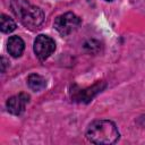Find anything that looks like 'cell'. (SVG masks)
<instances>
[{
  "label": "cell",
  "instance_id": "obj_5",
  "mask_svg": "<svg viewBox=\"0 0 145 145\" xmlns=\"http://www.w3.org/2000/svg\"><path fill=\"white\" fill-rule=\"evenodd\" d=\"M106 84L104 82H96L94 85L85 88V89H79V91H76L72 93L71 97L74 101L76 102H84V103H87L89 101H92V99L99 94L100 92H102L104 88H105Z\"/></svg>",
  "mask_w": 145,
  "mask_h": 145
},
{
  "label": "cell",
  "instance_id": "obj_8",
  "mask_svg": "<svg viewBox=\"0 0 145 145\" xmlns=\"http://www.w3.org/2000/svg\"><path fill=\"white\" fill-rule=\"evenodd\" d=\"M27 84L28 87L34 92H40L46 86V80L39 74H31L27 78Z\"/></svg>",
  "mask_w": 145,
  "mask_h": 145
},
{
  "label": "cell",
  "instance_id": "obj_10",
  "mask_svg": "<svg viewBox=\"0 0 145 145\" xmlns=\"http://www.w3.org/2000/svg\"><path fill=\"white\" fill-rule=\"evenodd\" d=\"M104 1H112V0H104Z\"/></svg>",
  "mask_w": 145,
  "mask_h": 145
},
{
  "label": "cell",
  "instance_id": "obj_4",
  "mask_svg": "<svg viewBox=\"0 0 145 145\" xmlns=\"http://www.w3.org/2000/svg\"><path fill=\"white\" fill-rule=\"evenodd\" d=\"M33 50L40 60H45L54 52L56 42L52 37L44 35V34H40L39 36H36L34 41Z\"/></svg>",
  "mask_w": 145,
  "mask_h": 145
},
{
  "label": "cell",
  "instance_id": "obj_1",
  "mask_svg": "<svg viewBox=\"0 0 145 145\" xmlns=\"http://www.w3.org/2000/svg\"><path fill=\"white\" fill-rule=\"evenodd\" d=\"M10 8L18 20L32 31L40 28L44 22L43 10L40 7L32 5L28 0H11Z\"/></svg>",
  "mask_w": 145,
  "mask_h": 145
},
{
  "label": "cell",
  "instance_id": "obj_2",
  "mask_svg": "<svg viewBox=\"0 0 145 145\" xmlns=\"http://www.w3.org/2000/svg\"><path fill=\"white\" fill-rule=\"evenodd\" d=\"M86 138L93 144H113L119 139V131L111 120H94L91 122L85 133Z\"/></svg>",
  "mask_w": 145,
  "mask_h": 145
},
{
  "label": "cell",
  "instance_id": "obj_7",
  "mask_svg": "<svg viewBox=\"0 0 145 145\" xmlns=\"http://www.w3.org/2000/svg\"><path fill=\"white\" fill-rule=\"evenodd\" d=\"M7 49H8V52H9L14 58H18V57H20V56L23 54V52H24L25 43H24V41H23L22 37L17 36V35H14V36H10V37H9Z\"/></svg>",
  "mask_w": 145,
  "mask_h": 145
},
{
  "label": "cell",
  "instance_id": "obj_9",
  "mask_svg": "<svg viewBox=\"0 0 145 145\" xmlns=\"http://www.w3.org/2000/svg\"><path fill=\"white\" fill-rule=\"evenodd\" d=\"M0 20H1V23H0L1 32H3V33H11L12 31L16 29V23L9 16H7L5 14H1Z\"/></svg>",
  "mask_w": 145,
  "mask_h": 145
},
{
  "label": "cell",
  "instance_id": "obj_3",
  "mask_svg": "<svg viewBox=\"0 0 145 145\" xmlns=\"http://www.w3.org/2000/svg\"><path fill=\"white\" fill-rule=\"evenodd\" d=\"M80 23H82V20L77 15L68 11L62 15H59L54 19L53 26L59 34H61L62 36H66V35H69L70 33H72L74 31H76L78 28V26L80 25Z\"/></svg>",
  "mask_w": 145,
  "mask_h": 145
},
{
  "label": "cell",
  "instance_id": "obj_6",
  "mask_svg": "<svg viewBox=\"0 0 145 145\" xmlns=\"http://www.w3.org/2000/svg\"><path fill=\"white\" fill-rule=\"evenodd\" d=\"M28 102H29V95L26 93H19L7 100L6 108L9 113L19 116L25 111V108Z\"/></svg>",
  "mask_w": 145,
  "mask_h": 145
}]
</instances>
